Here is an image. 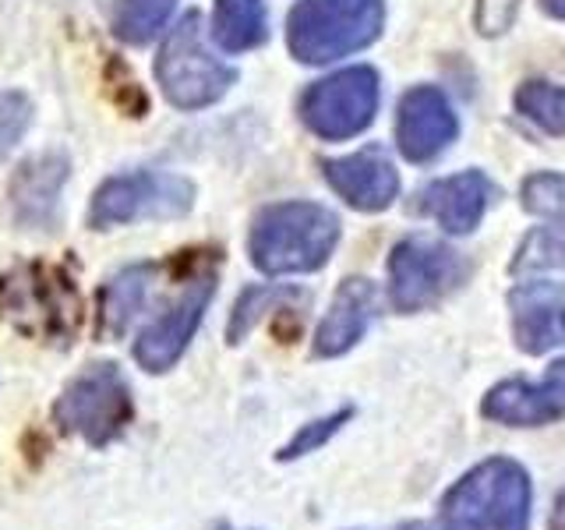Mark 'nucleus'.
<instances>
[{
  "mask_svg": "<svg viewBox=\"0 0 565 530\" xmlns=\"http://www.w3.org/2000/svg\"><path fill=\"white\" fill-rule=\"evenodd\" d=\"M0 311L32 340L67 347L82 326V297L61 265L32 262L0 279Z\"/></svg>",
  "mask_w": 565,
  "mask_h": 530,
  "instance_id": "f257e3e1",
  "label": "nucleus"
},
{
  "mask_svg": "<svg viewBox=\"0 0 565 530\" xmlns=\"http://www.w3.org/2000/svg\"><path fill=\"white\" fill-rule=\"evenodd\" d=\"M340 237V220L315 202H282L265 209L252 226V262L262 273H311L326 265Z\"/></svg>",
  "mask_w": 565,
  "mask_h": 530,
  "instance_id": "f03ea898",
  "label": "nucleus"
},
{
  "mask_svg": "<svg viewBox=\"0 0 565 530\" xmlns=\"http://www.w3.org/2000/svg\"><path fill=\"white\" fill-rule=\"evenodd\" d=\"M530 477L512 459H488L459 477L441 502V523L449 530H526Z\"/></svg>",
  "mask_w": 565,
  "mask_h": 530,
  "instance_id": "7ed1b4c3",
  "label": "nucleus"
},
{
  "mask_svg": "<svg viewBox=\"0 0 565 530\" xmlns=\"http://www.w3.org/2000/svg\"><path fill=\"white\" fill-rule=\"evenodd\" d=\"M382 0H300L287 40L297 61L329 64L379 40Z\"/></svg>",
  "mask_w": 565,
  "mask_h": 530,
  "instance_id": "20e7f679",
  "label": "nucleus"
},
{
  "mask_svg": "<svg viewBox=\"0 0 565 530\" xmlns=\"http://www.w3.org/2000/svg\"><path fill=\"white\" fill-rule=\"evenodd\" d=\"M156 75L159 85H163V96L181 110H199V106L216 103L234 85V67L212 57L205 46L199 11L184 14L167 35L156 61Z\"/></svg>",
  "mask_w": 565,
  "mask_h": 530,
  "instance_id": "39448f33",
  "label": "nucleus"
},
{
  "mask_svg": "<svg viewBox=\"0 0 565 530\" xmlns=\"http://www.w3.org/2000/svg\"><path fill=\"white\" fill-rule=\"evenodd\" d=\"M53 421L61 432L85 438L88 446L114 442L131 421V393L117 364H93L71 379L53 403Z\"/></svg>",
  "mask_w": 565,
  "mask_h": 530,
  "instance_id": "423d86ee",
  "label": "nucleus"
},
{
  "mask_svg": "<svg viewBox=\"0 0 565 530\" xmlns=\"http://www.w3.org/2000/svg\"><path fill=\"white\" fill-rule=\"evenodd\" d=\"M191 202H194V188L177 173H159V170L124 173L96 191L93 209H88V223L96 230H106L135 220H173L184 216Z\"/></svg>",
  "mask_w": 565,
  "mask_h": 530,
  "instance_id": "0eeeda50",
  "label": "nucleus"
},
{
  "mask_svg": "<svg viewBox=\"0 0 565 530\" xmlns=\"http://www.w3.org/2000/svg\"><path fill=\"white\" fill-rule=\"evenodd\" d=\"M375 110L379 75L371 67H350L326 82H315L300 103V117L322 138H350L364 131Z\"/></svg>",
  "mask_w": 565,
  "mask_h": 530,
  "instance_id": "6e6552de",
  "label": "nucleus"
},
{
  "mask_svg": "<svg viewBox=\"0 0 565 530\" xmlns=\"http://www.w3.org/2000/svg\"><path fill=\"white\" fill-rule=\"evenodd\" d=\"M467 276V265L456 252L441 247L435 241H403L396 244L393 258H388V279H393V305L399 311H420L452 294Z\"/></svg>",
  "mask_w": 565,
  "mask_h": 530,
  "instance_id": "1a4fd4ad",
  "label": "nucleus"
},
{
  "mask_svg": "<svg viewBox=\"0 0 565 530\" xmlns=\"http://www.w3.org/2000/svg\"><path fill=\"white\" fill-rule=\"evenodd\" d=\"M212 290H216V276L202 273L194 276L188 287L181 290V297L170 300L167 311L156 318L152 326L141 329L138 343H135V358L146 371H170L177 364V358L188 350L194 329H199L202 315L212 300Z\"/></svg>",
  "mask_w": 565,
  "mask_h": 530,
  "instance_id": "9d476101",
  "label": "nucleus"
},
{
  "mask_svg": "<svg viewBox=\"0 0 565 530\" xmlns=\"http://www.w3.org/2000/svg\"><path fill=\"white\" fill-rule=\"evenodd\" d=\"M562 414H565V361L547 368V375L541 382L509 379L484 396V417L512 424V428L547 424Z\"/></svg>",
  "mask_w": 565,
  "mask_h": 530,
  "instance_id": "9b49d317",
  "label": "nucleus"
},
{
  "mask_svg": "<svg viewBox=\"0 0 565 530\" xmlns=\"http://www.w3.org/2000/svg\"><path fill=\"white\" fill-rule=\"evenodd\" d=\"M512 332L526 353H544L565 343V287L562 283H523L509 297Z\"/></svg>",
  "mask_w": 565,
  "mask_h": 530,
  "instance_id": "f8f14e48",
  "label": "nucleus"
},
{
  "mask_svg": "<svg viewBox=\"0 0 565 530\" xmlns=\"http://www.w3.org/2000/svg\"><path fill=\"white\" fill-rule=\"evenodd\" d=\"M399 149L406 159L424 163V159L438 156L456 138V114L449 110L446 96L431 85H420L406 93L399 103Z\"/></svg>",
  "mask_w": 565,
  "mask_h": 530,
  "instance_id": "ddd939ff",
  "label": "nucleus"
},
{
  "mask_svg": "<svg viewBox=\"0 0 565 530\" xmlns=\"http://www.w3.org/2000/svg\"><path fill=\"white\" fill-rule=\"evenodd\" d=\"M322 170L332 191L340 194V199H347L353 209H364V212H379L385 205H393L399 191V177L393 163L385 159V152L379 149H364L347 159H329Z\"/></svg>",
  "mask_w": 565,
  "mask_h": 530,
  "instance_id": "4468645a",
  "label": "nucleus"
},
{
  "mask_svg": "<svg viewBox=\"0 0 565 530\" xmlns=\"http://www.w3.org/2000/svg\"><path fill=\"white\" fill-rule=\"evenodd\" d=\"M375 287L367 279H347L332 297V308L322 318L315 336V353L318 358H335V353H347L353 343L361 340L371 315H375Z\"/></svg>",
  "mask_w": 565,
  "mask_h": 530,
  "instance_id": "2eb2a0df",
  "label": "nucleus"
},
{
  "mask_svg": "<svg viewBox=\"0 0 565 530\" xmlns=\"http://www.w3.org/2000/svg\"><path fill=\"white\" fill-rule=\"evenodd\" d=\"M488 199H491V181L484 173L470 170L424 191V209H428L449 234H470V230L481 223Z\"/></svg>",
  "mask_w": 565,
  "mask_h": 530,
  "instance_id": "dca6fc26",
  "label": "nucleus"
},
{
  "mask_svg": "<svg viewBox=\"0 0 565 530\" xmlns=\"http://www.w3.org/2000/svg\"><path fill=\"white\" fill-rule=\"evenodd\" d=\"M67 177V159L40 156L29 159L22 173L14 177V209L25 223H46L57 205V191Z\"/></svg>",
  "mask_w": 565,
  "mask_h": 530,
  "instance_id": "f3484780",
  "label": "nucleus"
},
{
  "mask_svg": "<svg viewBox=\"0 0 565 530\" xmlns=\"http://www.w3.org/2000/svg\"><path fill=\"white\" fill-rule=\"evenodd\" d=\"M152 273H156L152 265H128V269H120L106 283V290L99 297V332L106 340L124 336V329L131 326L135 311L141 308V300L149 294Z\"/></svg>",
  "mask_w": 565,
  "mask_h": 530,
  "instance_id": "a211bd4d",
  "label": "nucleus"
},
{
  "mask_svg": "<svg viewBox=\"0 0 565 530\" xmlns=\"http://www.w3.org/2000/svg\"><path fill=\"white\" fill-rule=\"evenodd\" d=\"M216 43L230 53L252 50L265 40V8L262 0H216L212 18Z\"/></svg>",
  "mask_w": 565,
  "mask_h": 530,
  "instance_id": "6ab92c4d",
  "label": "nucleus"
},
{
  "mask_svg": "<svg viewBox=\"0 0 565 530\" xmlns=\"http://www.w3.org/2000/svg\"><path fill=\"white\" fill-rule=\"evenodd\" d=\"M177 0H117L114 8V29L128 43H149L163 29Z\"/></svg>",
  "mask_w": 565,
  "mask_h": 530,
  "instance_id": "aec40b11",
  "label": "nucleus"
},
{
  "mask_svg": "<svg viewBox=\"0 0 565 530\" xmlns=\"http://www.w3.org/2000/svg\"><path fill=\"white\" fill-rule=\"evenodd\" d=\"M516 106L547 135H565V88L547 82H526L516 93Z\"/></svg>",
  "mask_w": 565,
  "mask_h": 530,
  "instance_id": "412c9836",
  "label": "nucleus"
},
{
  "mask_svg": "<svg viewBox=\"0 0 565 530\" xmlns=\"http://www.w3.org/2000/svg\"><path fill=\"white\" fill-rule=\"evenodd\" d=\"M523 205H526V212H534V216L565 223V177L562 173H534L523 184Z\"/></svg>",
  "mask_w": 565,
  "mask_h": 530,
  "instance_id": "4be33fe9",
  "label": "nucleus"
},
{
  "mask_svg": "<svg viewBox=\"0 0 565 530\" xmlns=\"http://www.w3.org/2000/svg\"><path fill=\"white\" fill-rule=\"evenodd\" d=\"M290 297H300L297 290H273V287H255L247 290L241 300H237V311L230 318V343H241L247 332L255 329L258 318L269 311L279 300H290Z\"/></svg>",
  "mask_w": 565,
  "mask_h": 530,
  "instance_id": "5701e85b",
  "label": "nucleus"
},
{
  "mask_svg": "<svg viewBox=\"0 0 565 530\" xmlns=\"http://www.w3.org/2000/svg\"><path fill=\"white\" fill-rule=\"evenodd\" d=\"M552 265H565V230H537L530 234L520 247L516 269H552Z\"/></svg>",
  "mask_w": 565,
  "mask_h": 530,
  "instance_id": "b1692460",
  "label": "nucleus"
},
{
  "mask_svg": "<svg viewBox=\"0 0 565 530\" xmlns=\"http://www.w3.org/2000/svg\"><path fill=\"white\" fill-rule=\"evenodd\" d=\"M32 103L22 93H0V159H4L29 131Z\"/></svg>",
  "mask_w": 565,
  "mask_h": 530,
  "instance_id": "393cba45",
  "label": "nucleus"
},
{
  "mask_svg": "<svg viewBox=\"0 0 565 530\" xmlns=\"http://www.w3.org/2000/svg\"><path fill=\"white\" fill-rule=\"evenodd\" d=\"M350 421V411H340V414H332V417H322V421H311L308 428H300L294 435V442H287L279 453V459H297V456H305L311 449H318L322 442H329L335 432H340V424Z\"/></svg>",
  "mask_w": 565,
  "mask_h": 530,
  "instance_id": "a878e982",
  "label": "nucleus"
},
{
  "mask_svg": "<svg viewBox=\"0 0 565 530\" xmlns=\"http://www.w3.org/2000/svg\"><path fill=\"white\" fill-rule=\"evenodd\" d=\"M512 14H516V0H481L477 4V25L484 35H494L512 22Z\"/></svg>",
  "mask_w": 565,
  "mask_h": 530,
  "instance_id": "bb28decb",
  "label": "nucleus"
},
{
  "mask_svg": "<svg viewBox=\"0 0 565 530\" xmlns=\"http://www.w3.org/2000/svg\"><path fill=\"white\" fill-rule=\"evenodd\" d=\"M552 530H565V491L558 495L555 512H552Z\"/></svg>",
  "mask_w": 565,
  "mask_h": 530,
  "instance_id": "cd10ccee",
  "label": "nucleus"
},
{
  "mask_svg": "<svg viewBox=\"0 0 565 530\" xmlns=\"http://www.w3.org/2000/svg\"><path fill=\"white\" fill-rule=\"evenodd\" d=\"M544 11L547 14H555V18H565V0H541Z\"/></svg>",
  "mask_w": 565,
  "mask_h": 530,
  "instance_id": "c85d7f7f",
  "label": "nucleus"
},
{
  "mask_svg": "<svg viewBox=\"0 0 565 530\" xmlns=\"http://www.w3.org/2000/svg\"><path fill=\"white\" fill-rule=\"evenodd\" d=\"M403 530H449L446 523H411V527H403Z\"/></svg>",
  "mask_w": 565,
  "mask_h": 530,
  "instance_id": "c756f323",
  "label": "nucleus"
}]
</instances>
